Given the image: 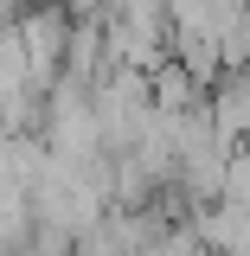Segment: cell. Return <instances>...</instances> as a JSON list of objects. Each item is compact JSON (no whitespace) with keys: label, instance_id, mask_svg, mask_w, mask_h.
<instances>
[{"label":"cell","instance_id":"obj_1","mask_svg":"<svg viewBox=\"0 0 250 256\" xmlns=\"http://www.w3.org/2000/svg\"><path fill=\"white\" fill-rule=\"evenodd\" d=\"M64 6H71V13H103L109 0H64Z\"/></svg>","mask_w":250,"mask_h":256}]
</instances>
